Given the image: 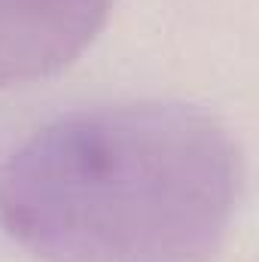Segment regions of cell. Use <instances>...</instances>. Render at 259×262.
Masks as SVG:
<instances>
[{
  "mask_svg": "<svg viewBox=\"0 0 259 262\" xmlns=\"http://www.w3.org/2000/svg\"><path fill=\"white\" fill-rule=\"evenodd\" d=\"M238 198L229 131L171 101L73 110L0 165V226L40 262H207Z\"/></svg>",
  "mask_w": 259,
  "mask_h": 262,
  "instance_id": "cell-1",
  "label": "cell"
},
{
  "mask_svg": "<svg viewBox=\"0 0 259 262\" xmlns=\"http://www.w3.org/2000/svg\"><path fill=\"white\" fill-rule=\"evenodd\" d=\"M113 0H0V89L58 73L98 37Z\"/></svg>",
  "mask_w": 259,
  "mask_h": 262,
  "instance_id": "cell-2",
  "label": "cell"
}]
</instances>
